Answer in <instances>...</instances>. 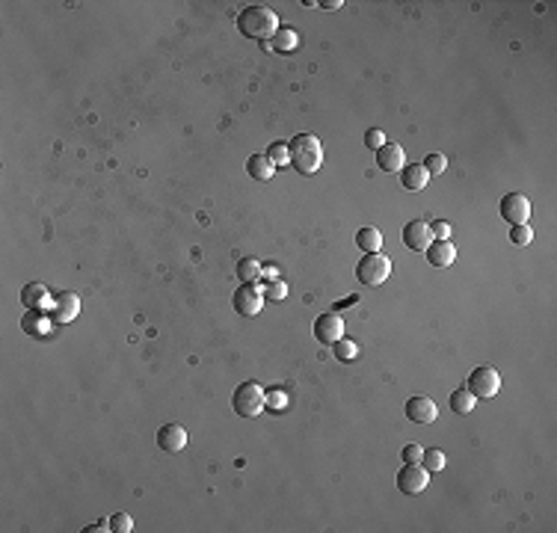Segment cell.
<instances>
[{"label":"cell","mask_w":557,"mask_h":533,"mask_svg":"<svg viewBox=\"0 0 557 533\" xmlns=\"http://www.w3.org/2000/svg\"><path fill=\"white\" fill-rule=\"evenodd\" d=\"M406 418H409L412 424L427 427V424H433V421L439 418V409H436V403H433L430 397L418 394V397H409V400H406Z\"/></svg>","instance_id":"obj_9"},{"label":"cell","mask_w":557,"mask_h":533,"mask_svg":"<svg viewBox=\"0 0 557 533\" xmlns=\"http://www.w3.org/2000/svg\"><path fill=\"white\" fill-rule=\"evenodd\" d=\"M267 406V394L258 382H240V385L231 391V409H235L240 418H255V415H261Z\"/></svg>","instance_id":"obj_3"},{"label":"cell","mask_w":557,"mask_h":533,"mask_svg":"<svg viewBox=\"0 0 557 533\" xmlns=\"http://www.w3.org/2000/svg\"><path fill=\"white\" fill-rule=\"evenodd\" d=\"M533 240V231L528 223L521 225H510V243H516V246H528V243Z\"/></svg>","instance_id":"obj_26"},{"label":"cell","mask_w":557,"mask_h":533,"mask_svg":"<svg viewBox=\"0 0 557 533\" xmlns=\"http://www.w3.org/2000/svg\"><path fill=\"white\" fill-rule=\"evenodd\" d=\"M391 276V261L382 252H368L362 261L356 264V279L365 287H377Z\"/></svg>","instance_id":"obj_4"},{"label":"cell","mask_w":557,"mask_h":533,"mask_svg":"<svg viewBox=\"0 0 557 533\" xmlns=\"http://www.w3.org/2000/svg\"><path fill=\"white\" fill-rule=\"evenodd\" d=\"M427 181H430V172L424 169V164H409V166L400 169V184H403L406 190L421 193L427 187Z\"/></svg>","instance_id":"obj_16"},{"label":"cell","mask_w":557,"mask_h":533,"mask_svg":"<svg viewBox=\"0 0 557 533\" xmlns=\"http://www.w3.org/2000/svg\"><path fill=\"white\" fill-rule=\"evenodd\" d=\"M315 338L320 344H335L338 338H344V320L335 315V311H327L315 320Z\"/></svg>","instance_id":"obj_11"},{"label":"cell","mask_w":557,"mask_h":533,"mask_svg":"<svg viewBox=\"0 0 557 533\" xmlns=\"http://www.w3.org/2000/svg\"><path fill=\"white\" fill-rule=\"evenodd\" d=\"M110 527H113L116 533H131V530H134V518L127 516V513H113V516H110Z\"/></svg>","instance_id":"obj_28"},{"label":"cell","mask_w":557,"mask_h":533,"mask_svg":"<svg viewBox=\"0 0 557 533\" xmlns=\"http://www.w3.org/2000/svg\"><path fill=\"white\" fill-rule=\"evenodd\" d=\"M288 152H291V166L303 175H315L323 166V145L315 134H297L288 143Z\"/></svg>","instance_id":"obj_2"},{"label":"cell","mask_w":557,"mask_h":533,"mask_svg":"<svg viewBox=\"0 0 557 533\" xmlns=\"http://www.w3.org/2000/svg\"><path fill=\"white\" fill-rule=\"evenodd\" d=\"M45 296H48V287L42 282H30V285H24V291H21V303H24V308H39L45 303Z\"/></svg>","instance_id":"obj_22"},{"label":"cell","mask_w":557,"mask_h":533,"mask_svg":"<svg viewBox=\"0 0 557 533\" xmlns=\"http://www.w3.org/2000/svg\"><path fill=\"white\" fill-rule=\"evenodd\" d=\"M157 447L164 454H181L187 447V430L181 424H164L157 430Z\"/></svg>","instance_id":"obj_10"},{"label":"cell","mask_w":557,"mask_h":533,"mask_svg":"<svg viewBox=\"0 0 557 533\" xmlns=\"http://www.w3.org/2000/svg\"><path fill=\"white\" fill-rule=\"evenodd\" d=\"M466 388L474 394V397L489 400V397H495V394H498V388H501V376H498L495 367H474L471 374H469Z\"/></svg>","instance_id":"obj_5"},{"label":"cell","mask_w":557,"mask_h":533,"mask_svg":"<svg viewBox=\"0 0 557 533\" xmlns=\"http://www.w3.org/2000/svg\"><path fill=\"white\" fill-rule=\"evenodd\" d=\"M77 311H80V299H77V294L63 291V294H56V296H54V317L60 320V323L74 320V317H77Z\"/></svg>","instance_id":"obj_14"},{"label":"cell","mask_w":557,"mask_h":533,"mask_svg":"<svg viewBox=\"0 0 557 533\" xmlns=\"http://www.w3.org/2000/svg\"><path fill=\"white\" fill-rule=\"evenodd\" d=\"M474 394L469 391V388H457L454 394H450V409H454L457 415H469L471 409H474Z\"/></svg>","instance_id":"obj_23"},{"label":"cell","mask_w":557,"mask_h":533,"mask_svg":"<svg viewBox=\"0 0 557 533\" xmlns=\"http://www.w3.org/2000/svg\"><path fill=\"white\" fill-rule=\"evenodd\" d=\"M21 329H24L30 338H42V335H48L51 323H48V317H45L39 308H27V315L21 317Z\"/></svg>","instance_id":"obj_17"},{"label":"cell","mask_w":557,"mask_h":533,"mask_svg":"<svg viewBox=\"0 0 557 533\" xmlns=\"http://www.w3.org/2000/svg\"><path fill=\"white\" fill-rule=\"evenodd\" d=\"M421 462H424V468L427 471H442L445 468V454L439 447H430V450H424V456H421Z\"/></svg>","instance_id":"obj_24"},{"label":"cell","mask_w":557,"mask_h":533,"mask_svg":"<svg viewBox=\"0 0 557 533\" xmlns=\"http://www.w3.org/2000/svg\"><path fill=\"white\" fill-rule=\"evenodd\" d=\"M400 456H403V462H421V456H424V447H421V445H406Z\"/></svg>","instance_id":"obj_32"},{"label":"cell","mask_w":557,"mask_h":533,"mask_svg":"<svg viewBox=\"0 0 557 533\" xmlns=\"http://www.w3.org/2000/svg\"><path fill=\"white\" fill-rule=\"evenodd\" d=\"M89 530H92V533H104V530H113V527H110V518H101V521H98V525H92V527H86V533H89Z\"/></svg>","instance_id":"obj_35"},{"label":"cell","mask_w":557,"mask_h":533,"mask_svg":"<svg viewBox=\"0 0 557 533\" xmlns=\"http://www.w3.org/2000/svg\"><path fill=\"white\" fill-rule=\"evenodd\" d=\"M261 291H264L267 296H273V299H285V296H288V285H285V282H276V285L261 287Z\"/></svg>","instance_id":"obj_33"},{"label":"cell","mask_w":557,"mask_h":533,"mask_svg":"<svg viewBox=\"0 0 557 533\" xmlns=\"http://www.w3.org/2000/svg\"><path fill=\"white\" fill-rule=\"evenodd\" d=\"M445 166H448L445 154H427V160H424V169L430 172V175H442Z\"/></svg>","instance_id":"obj_29"},{"label":"cell","mask_w":557,"mask_h":533,"mask_svg":"<svg viewBox=\"0 0 557 533\" xmlns=\"http://www.w3.org/2000/svg\"><path fill=\"white\" fill-rule=\"evenodd\" d=\"M427 225H430V234H433L436 240H448V237H450V225L442 223V219H436V223H427Z\"/></svg>","instance_id":"obj_30"},{"label":"cell","mask_w":557,"mask_h":533,"mask_svg":"<svg viewBox=\"0 0 557 533\" xmlns=\"http://www.w3.org/2000/svg\"><path fill=\"white\" fill-rule=\"evenodd\" d=\"M365 145H368V148H382V145H386V134H382V131H374V127H370V131L365 134Z\"/></svg>","instance_id":"obj_31"},{"label":"cell","mask_w":557,"mask_h":533,"mask_svg":"<svg viewBox=\"0 0 557 533\" xmlns=\"http://www.w3.org/2000/svg\"><path fill=\"white\" fill-rule=\"evenodd\" d=\"M377 166L382 172H400L406 166V157H403V148L400 145H382L377 148Z\"/></svg>","instance_id":"obj_15"},{"label":"cell","mask_w":557,"mask_h":533,"mask_svg":"<svg viewBox=\"0 0 557 533\" xmlns=\"http://www.w3.org/2000/svg\"><path fill=\"white\" fill-rule=\"evenodd\" d=\"M403 243H406V249H412V252H424L433 243L430 225H427L424 219H412V223H406L403 225Z\"/></svg>","instance_id":"obj_12"},{"label":"cell","mask_w":557,"mask_h":533,"mask_svg":"<svg viewBox=\"0 0 557 533\" xmlns=\"http://www.w3.org/2000/svg\"><path fill=\"white\" fill-rule=\"evenodd\" d=\"M356 246L362 249L365 255H368V252H379V249H382V234H379V228H374V225L359 228V234H356Z\"/></svg>","instance_id":"obj_19"},{"label":"cell","mask_w":557,"mask_h":533,"mask_svg":"<svg viewBox=\"0 0 557 533\" xmlns=\"http://www.w3.org/2000/svg\"><path fill=\"white\" fill-rule=\"evenodd\" d=\"M332 347H335V358H338V362H350V358H356V353H359V347L350 338H338Z\"/></svg>","instance_id":"obj_25"},{"label":"cell","mask_w":557,"mask_h":533,"mask_svg":"<svg viewBox=\"0 0 557 533\" xmlns=\"http://www.w3.org/2000/svg\"><path fill=\"white\" fill-rule=\"evenodd\" d=\"M297 45H299V36H297L294 27H278V33L273 36V51L276 54H291Z\"/></svg>","instance_id":"obj_21"},{"label":"cell","mask_w":557,"mask_h":533,"mask_svg":"<svg viewBox=\"0 0 557 533\" xmlns=\"http://www.w3.org/2000/svg\"><path fill=\"white\" fill-rule=\"evenodd\" d=\"M267 403H270V406H273V412H278V409L285 406V394H282V391H273V394H267Z\"/></svg>","instance_id":"obj_34"},{"label":"cell","mask_w":557,"mask_h":533,"mask_svg":"<svg viewBox=\"0 0 557 533\" xmlns=\"http://www.w3.org/2000/svg\"><path fill=\"white\" fill-rule=\"evenodd\" d=\"M231 305H235L237 315L255 317L261 311V305H264V291L258 285H240L235 291V296H231Z\"/></svg>","instance_id":"obj_7"},{"label":"cell","mask_w":557,"mask_h":533,"mask_svg":"<svg viewBox=\"0 0 557 533\" xmlns=\"http://www.w3.org/2000/svg\"><path fill=\"white\" fill-rule=\"evenodd\" d=\"M278 15H276V9H270V6H246L243 13L237 15V30L243 33L246 39H261V42H267V39H273L276 33H278Z\"/></svg>","instance_id":"obj_1"},{"label":"cell","mask_w":557,"mask_h":533,"mask_svg":"<svg viewBox=\"0 0 557 533\" xmlns=\"http://www.w3.org/2000/svg\"><path fill=\"white\" fill-rule=\"evenodd\" d=\"M498 211H501L504 223L521 225V223H528V216H531V202H528V196H521V193H507L501 205H498Z\"/></svg>","instance_id":"obj_8"},{"label":"cell","mask_w":557,"mask_h":533,"mask_svg":"<svg viewBox=\"0 0 557 533\" xmlns=\"http://www.w3.org/2000/svg\"><path fill=\"white\" fill-rule=\"evenodd\" d=\"M344 3L341 0H327V3H323V9H329V13H335V9H341Z\"/></svg>","instance_id":"obj_36"},{"label":"cell","mask_w":557,"mask_h":533,"mask_svg":"<svg viewBox=\"0 0 557 533\" xmlns=\"http://www.w3.org/2000/svg\"><path fill=\"white\" fill-rule=\"evenodd\" d=\"M261 270H264V266L255 261V258H240L237 261V279H240V285H258Z\"/></svg>","instance_id":"obj_20"},{"label":"cell","mask_w":557,"mask_h":533,"mask_svg":"<svg viewBox=\"0 0 557 533\" xmlns=\"http://www.w3.org/2000/svg\"><path fill=\"white\" fill-rule=\"evenodd\" d=\"M267 157L273 160V166H276V164H278V166H282V164H291V152H288V143H273L270 148H267Z\"/></svg>","instance_id":"obj_27"},{"label":"cell","mask_w":557,"mask_h":533,"mask_svg":"<svg viewBox=\"0 0 557 533\" xmlns=\"http://www.w3.org/2000/svg\"><path fill=\"white\" fill-rule=\"evenodd\" d=\"M246 172H249V178H255V181H270L276 175V166H273V160L267 154H252L246 160Z\"/></svg>","instance_id":"obj_18"},{"label":"cell","mask_w":557,"mask_h":533,"mask_svg":"<svg viewBox=\"0 0 557 533\" xmlns=\"http://www.w3.org/2000/svg\"><path fill=\"white\" fill-rule=\"evenodd\" d=\"M427 261H430V266H439V270H445V266H454L457 261V246L450 240H433L430 246L424 249Z\"/></svg>","instance_id":"obj_13"},{"label":"cell","mask_w":557,"mask_h":533,"mask_svg":"<svg viewBox=\"0 0 557 533\" xmlns=\"http://www.w3.org/2000/svg\"><path fill=\"white\" fill-rule=\"evenodd\" d=\"M430 483V471L421 468V462H403V468L398 471V489L403 495H421Z\"/></svg>","instance_id":"obj_6"}]
</instances>
